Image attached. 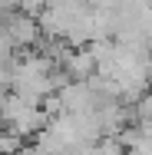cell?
<instances>
[{
	"instance_id": "obj_1",
	"label": "cell",
	"mask_w": 152,
	"mask_h": 155,
	"mask_svg": "<svg viewBox=\"0 0 152 155\" xmlns=\"http://www.w3.org/2000/svg\"><path fill=\"white\" fill-rule=\"evenodd\" d=\"M20 135H13L10 129H3L0 125V155H20Z\"/></svg>"
},
{
	"instance_id": "obj_2",
	"label": "cell",
	"mask_w": 152,
	"mask_h": 155,
	"mask_svg": "<svg viewBox=\"0 0 152 155\" xmlns=\"http://www.w3.org/2000/svg\"><path fill=\"white\" fill-rule=\"evenodd\" d=\"M136 116L139 119H152V83H149V89L142 93V99L136 102Z\"/></svg>"
}]
</instances>
